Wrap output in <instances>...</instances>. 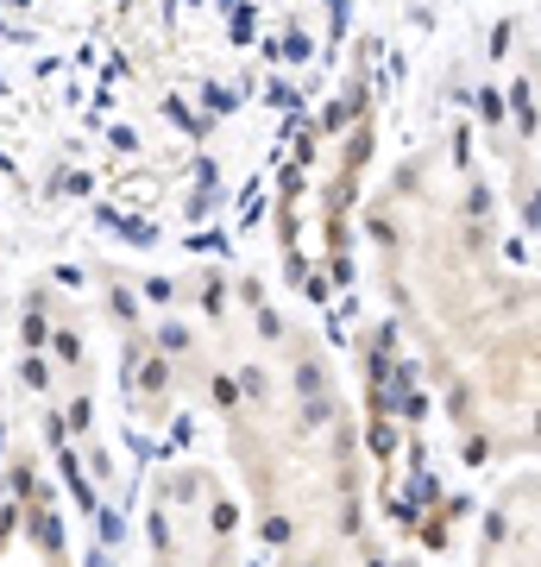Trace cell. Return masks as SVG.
<instances>
[{
    "label": "cell",
    "instance_id": "6da1fadb",
    "mask_svg": "<svg viewBox=\"0 0 541 567\" xmlns=\"http://www.w3.org/2000/svg\"><path fill=\"white\" fill-rule=\"evenodd\" d=\"M391 334L447 435L479 466H541V278L510 265L491 183L428 140L365 203Z\"/></svg>",
    "mask_w": 541,
    "mask_h": 567
},
{
    "label": "cell",
    "instance_id": "7a4b0ae2",
    "mask_svg": "<svg viewBox=\"0 0 541 567\" xmlns=\"http://www.w3.org/2000/svg\"><path fill=\"white\" fill-rule=\"evenodd\" d=\"M189 404L208 410L264 567H397L372 529V447L315 328L252 278H177Z\"/></svg>",
    "mask_w": 541,
    "mask_h": 567
},
{
    "label": "cell",
    "instance_id": "52a82bcc",
    "mask_svg": "<svg viewBox=\"0 0 541 567\" xmlns=\"http://www.w3.org/2000/svg\"><path fill=\"white\" fill-rule=\"evenodd\" d=\"M0 567H76L63 517L44 492H13L0 505Z\"/></svg>",
    "mask_w": 541,
    "mask_h": 567
},
{
    "label": "cell",
    "instance_id": "8992f818",
    "mask_svg": "<svg viewBox=\"0 0 541 567\" xmlns=\"http://www.w3.org/2000/svg\"><path fill=\"white\" fill-rule=\"evenodd\" d=\"M472 567H541V466H510L472 517Z\"/></svg>",
    "mask_w": 541,
    "mask_h": 567
},
{
    "label": "cell",
    "instance_id": "3957f363",
    "mask_svg": "<svg viewBox=\"0 0 541 567\" xmlns=\"http://www.w3.org/2000/svg\"><path fill=\"white\" fill-rule=\"evenodd\" d=\"M372 152H378V89L360 70L309 114L278 177L271 227H278V259L302 297H341L353 284L360 221L372 203L365 196Z\"/></svg>",
    "mask_w": 541,
    "mask_h": 567
},
{
    "label": "cell",
    "instance_id": "277c9868",
    "mask_svg": "<svg viewBox=\"0 0 541 567\" xmlns=\"http://www.w3.org/2000/svg\"><path fill=\"white\" fill-rule=\"evenodd\" d=\"M139 567H252L246 498L208 461H164L145 486Z\"/></svg>",
    "mask_w": 541,
    "mask_h": 567
},
{
    "label": "cell",
    "instance_id": "5b68a950",
    "mask_svg": "<svg viewBox=\"0 0 541 567\" xmlns=\"http://www.w3.org/2000/svg\"><path fill=\"white\" fill-rule=\"evenodd\" d=\"M20 379L32 391V404L51 423V442L89 447L101 416V347L95 322L76 297H63L51 284H39L20 309Z\"/></svg>",
    "mask_w": 541,
    "mask_h": 567
}]
</instances>
